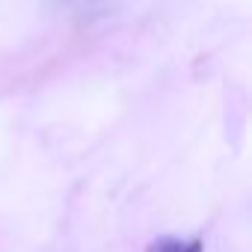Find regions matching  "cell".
I'll return each mask as SVG.
<instances>
[{
	"mask_svg": "<svg viewBox=\"0 0 252 252\" xmlns=\"http://www.w3.org/2000/svg\"><path fill=\"white\" fill-rule=\"evenodd\" d=\"M146 252H205V243L199 237H158L146 246Z\"/></svg>",
	"mask_w": 252,
	"mask_h": 252,
	"instance_id": "6da1fadb",
	"label": "cell"
}]
</instances>
